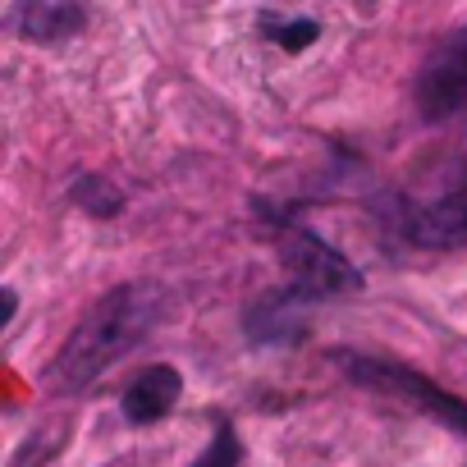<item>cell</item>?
<instances>
[{
	"mask_svg": "<svg viewBox=\"0 0 467 467\" xmlns=\"http://www.w3.org/2000/svg\"><path fill=\"white\" fill-rule=\"evenodd\" d=\"M165 317V294L156 285H119L106 294L60 344V353L47 367V389L51 394H78L88 389L106 367H115L124 353H133L151 326Z\"/></svg>",
	"mask_w": 467,
	"mask_h": 467,
	"instance_id": "6da1fadb",
	"label": "cell"
},
{
	"mask_svg": "<svg viewBox=\"0 0 467 467\" xmlns=\"http://www.w3.org/2000/svg\"><path fill=\"white\" fill-rule=\"evenodd\" d=\"M330 362H335L348 380H358V385H367V389H376V394L403 399V403L421 408L426 417H435L440 426L467 435V403H462L458 394L440 389L435 380L417 376L412 367H403V362H385V358H371V353H353V348H335Z\"/></svg>",
	"mask_w": 467,
	"mask_h": 467,
	"instance_id": "7a4b0ae2",
	"label": "cell"
},
{
	"mask_svg": "<svg viewBox=\"0 0 467 467\" xmlns=\"http://www.w3.org/2000/svg\"><path fill=\"white\" fill-rule=\"evenodd\" d=\"M280 266H285V280L294 289H303L312 303L362 289L358 266L339 248H330L326 239H317L312 229H303V224H289L280 234Z\"/></svg>",
	"mask_w": 467,
	"mask_h": 467,
	"instance_id": "3957f363",
	"label": "cell"
},
{
	"mask_svg": "<svg viewBox=\"0 0 467 467\" xmlns=\"http://www.w3.org/2000/svg\"><path fill=\"white\" fill-rule=\"evenodd\" d=\"M417 110L431 124L467 115V33H449L417 69Z\"/></svg>",
	"mask_w": 467,
	"mask_h": 467,
	"instance_id": "277c9868",
	"label": "cell"
},
{
	"mask_svg": "<svg viewBox=\"0 0 467 467\" xmlns=\"http://www.w3.org/2000/svg\"><path fill=\"white\" fill-rule=\"evenodd\" d=\"M24 42H65L74 33H83L88 24V0H15L10 19H5Z\"/></svg>",
	"mask_w": 467,
	"mask_h": 467,
	"instance_id": "5b68a950",
	"label": "cell"
},
{
	"mask_svg": "<svg viewBox=\"0 0 467 467\" xmlns=\"http://www.w3.org/2000/svg\"><path fill=\"white\" fill-rule=\"evenodd\" d=\"M312 307H317V303H312L303 289H294V285L271 289V294H262V298L248 307V335H253L257 344H294V339H303Z\"/></svg>",
	"mask_w": 467,
	"mask_h": 467,
	"instance_id": "8992f818",
	"label": "cell"
},
{
	"mask_svg": "<svg viewBox=\"0 0 467 467\" xmlns=\"http://www.w3.org/2000/svg\"><path fill=\"white\" fill-rule=\"evenodd\" d=\"M408 239L421 248H467V183L421 206L408 220Z\"/></svg>",
	"mask_w": 467,
	"mask_h": 467,
	"instance_id": "52a82bcc",
	"label": "cell"
},
{
	"mask_svg": "<svg viewBox=\"0 0 467 467\" xmlns=\"http://www.w3.org/2000/svg\"><path fill=\"white\" fill-rule=\"evenodd\" d=\"M179 394H183V376L170 367V362H156V367H147L129 389H124V421H133V426H151V421H161V417H170V408L179 403Z\"/></svg>",
	"mask_w": 467,
	"mask_h": 467,
	"instance_id": "ba28073f",
	"label": "cell"
},
{
	"mask_svg": "<svg viewBox=\"0 0 467 467\" xmlns=\"http://www.w3.org/2000/svg\"><path fill=\"white\" fill-rule=\"evenodd\" d=\"M69 197H74L88 215H97V220H110L115 211H124V192H119L110 179H97V174L78 179V183L69 188Z\"/></svg>",
	"mask_w": 467,
	"mask_h": 467,
	"instance_id": "9c48e42d",
	"label": "cell"
},
{
	"mask_svg": "<svg viewBox=\"0 0 467 467\" xmlns=\"http://www.w3.org/2000/svg\"><path fill=\"white\" fill-rule=\"evenodd\" d=\"M239 458H244L239 435H234V426H229V421H220V426H215V435H211V444H206V453H202L192 467H239Z\"/></svg>",
	"mask_w": 467,
	"mask_h": 467,
	"instance_id": "30bf717a",
	"label": "cell"
},
{
	"mask_svg": "<svg viewBox=\"0 0 467 467\" xmlns=\"http://www.w3.org/2000/svg\"><path fill=\"white\" fill-rule=\"evenodd\" d=\"M271 28V37L280 42V51H289V56H298V51H307L317 37H321V24L317 19H294V24H266Z\"/></svg>",
	"mask_w": 467,
	"mask_h": 467,
	"instance_id": "8fae6325",
	"label": "cell"
}]
</instances>
